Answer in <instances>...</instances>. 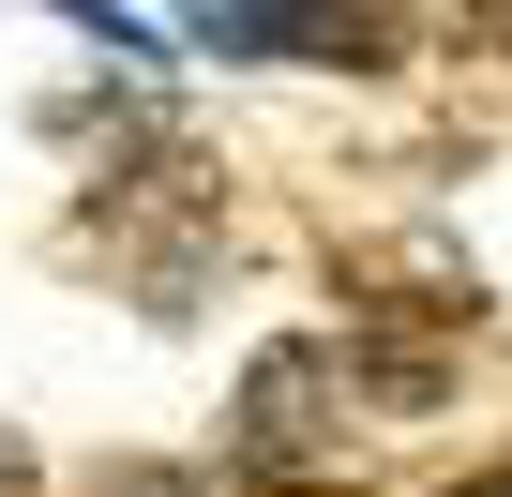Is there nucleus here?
<instances>
[{
	"label": "nucleus",
	"instance_id": "6",
	"mask_svg": "<svg viewBox=\"0 0 512 497\" xmlns=\"http://www.w3.org/2000/svg\"><path fill=\"white\" fill-rule=\"evenodd\" d=\"M452 497H512V467H482V482H452Z\"/></svg>",
	"mask_w": 512,
	"mask_h": 497
},
{
	"label": "nucleus",
	"instance_id": "2",
	"mask_svg": "<svg viewBox=\"0 0 512 497\" xmlns=\"http://www.w3.org/2000/svg\"><path fill=\"white\" fill-rule=\"evenodd\" d=\"M196 61H317V0H181Z\"/></svg>",
	"mask_w": 512,
	"mask_h": 497
},
{
	"label": "nucleus",
	"instance_id": "7",
	"mask_svg": "<svg viewBox=\"0 0 512 497\" xmlns=\"http://www.w3.org/2000/svg\"><path fill=\"white\" fill-rule=\"evenodd\" d=\"M256 497H317V482H256Z\"/></svg>",
	"mask_w": 512,
	"mask_h": 497
},
{
	"label": "nucleus",
	"instance_id": "4",
	"mask_svg": "<svg viewBox=\"0 0 512 497\" xmlns=\"http://www.w3.org/2000/svg\"><path fill=\"white\" fill-rule=\"evenodd\" d=\"M452 16H467V31L497 46V61H512V0H452Z\"/></svg>",
	"mask_w": 512,
	"mask_h": 497
},
{
	"label": "nucleus",
	"instance_id": "3",
	"mask_svg": "<svg viewBox=\"0 0 512 497\" xmlns=\"http://www.w3.org/2000/svg\"><path fill=\"white\" fill-rule=\"evenodd\" d=\"M61 16H76V31H91V46H106V76H166V46H151V31H136V16H106V0H61Z\"/></svg>",
	"mask_w": 512,
	"mask_h": 497
},
{
	"label": "nucleus",
	"instance_id": "5",
	"mask_svg": "<svg viewBox=\"0 0 512 497\" xmlns=\"http://www.w3.org/2000/svg\"><path fill=\"white\" fill-rule=\"evenodd\" d=\"M0 497H31V452H0Z\"/></svg>",
	"mask_w": 512,
	"mask_h": 497
},
{
	"label": "nucleus",
	"instance_id": "1",
	"mask_svg": "<svg viewBox=\"0 0 512 497\" xmlns=\"http://www.w3.org/2000/svg\"><path fill=\"white\" fill-rule=\"evenodd\" d=\"M332 407H347V347H317V332L256 347V377H241V422H226L241 482H317V467H332Z\"/></svg>",
	"mask_w": 512,
	"mask_h": 497
}]
</instances>
